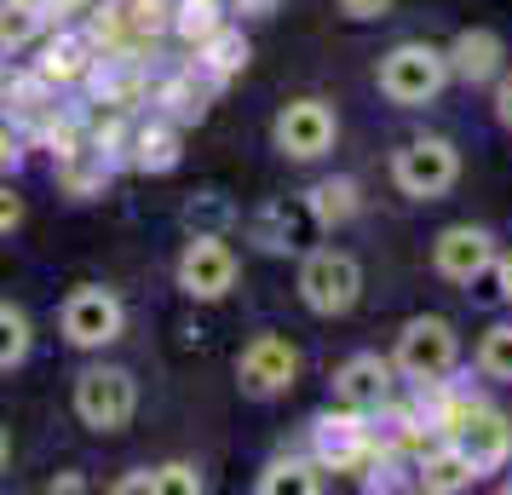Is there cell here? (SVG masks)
Segmentation results:
<instances>
[{
	"label": "cell",
	"instance_id": "ba28073f",
	"mask_svg": "<svg viewBox=\"0 0 512 495\" xmlns=\"http://www.w3.org/2000/svg\"><path fill=\"white\" fill-rule=\"evenodd\" d=\"M334 133H340V121L328 110L323 98H294V104H282L277 121H271V139L288 162H317L334 150Z\"/></svg>",
	"mask_w": 512,
	"mask_h": 495
},
{
	"label": "cell",
	"instance_id": "7c38bea8",
	"mask_svg": "<svg viewBox=\"0 0 512 495\" xmlns=\"http://www.w3.org/2000/svg\"><path fill=\"white\" fill-rule=\"evenodd\" d=\"M392 375H397L392 357H380V352L346 357V363L334 369V403H346V409H363V415H374V409H386V403H392V386H397Z\"/></svg>",
	"mask_w": 512,
	"mask_h": 495
},
{
	"label": "cell",
	"instance_id": "8fae6325",
	"mask_svg": "<svg viewBox=\"0 0 512 495\" xmlns=\"http://www.w3.org/2000/svg\"><path fill=\"white\" fill-rule=\"evenodd\" d=\"M179 288L190 300H225L236 288V248L225 236H190L179 254Z\"/></svg>",
	"mask_w": 512,
	"mask_h": 495
},
{
	"label": "cell",
	"instance_id": "30bf717a",
	"mask_svg": "<svg viewBox=\"0 0 512 495\" xmlns=\"http://www.w3.org/2000/svg\"><path fill=\"white\" fill-rule=\"evenodd\" d=\"M121 323H127V311L104 283H81L64 300V340L81 346V352H98V346L121 340Z\"/></svg>",
	"mask_w": 512,
	"mask_h": 495
},
{
	"label": "cell",
	"instance_id": "7402d4cb",
	"mask_svg": "<svg viewBox=\"0 0 512 495\" xmlns=\"http://www.w3.org/2000/svg\"><path fill=\"white\" fill-rule=\"evenodd\" d=\"M133 162L144 173H167V167L179 162V133L173 127H144L139 139H133Z\"/></svg>",
	"mask_w": 512,
	"mask_h": 495
},
{
	"label": "cell",
	"instance_id": "6da1fadb",
	"mask_svg": "<svg viewBox=\"0 0 512 495\" xmlns=\"http://www.w3.org/2000/svg\"><path fill=\"white\" fill-rule=\"evenodd\" d=\"M449 87V58L432 41H397L380 58V93L392 98L397 110H420Z\"/></svg>",
	"mask_w": 512,
	"mask_h": 495
},
{
	"label": "cell",
	"instance_id": "4fadbf2b",
	"mask_svg": "<svg viewBox=\"0 0 512 495\" xmlns=\"http://www.w3.org/2000/svg\"><path fill=\"white\" fill-rule=\"evenodd\" d=\"M484 265H495V236L484 225H449L432 242V271L443 283H472Z\"/></svg>",
	"mask_w": 512,
	"mask_h": 495
},
{
	"label": "cell",
	"instance_id": "4316f807",
	"mask_svg": "<svg viewBox=\"0 0 512 495\" xmlns=\"http://www.w3.org/2000/svg\"><path fill=\"white\" fill-rule=\"evenodd\" d=\"M466 288H472V300H478V306H507V294H501V271H495V265H484Z\"/></svg>",
	"mask_w": 512,
	"mask_h": 495
},
{
	"label": "cell",
	"instance_id": "603a6c76",
	"mask_svg": "<svg viewBox=\"0 0 512 495\" xmlns=\"http://www.w3.org/2000/svg\"><path fill=\"white\" fill-rule=\"evenodd\" d=\"M35 346V334H29V317L18 306H6L0 300V369H18Z\"/></svg>",
	"mask_w": 512,
	"mask_h": 495
},
{
	"label": "cell",
	"instance_id": "52a82bcc",
	"mask_svg": "<svg viewBox=\"0 0 512 495\" xmlns=\"http://www.w3.org/2000/svg\"><path fill=\"white\" fill-rule=\"evenodd\" d=\"M294 380H300V352L288 334H254L236 357V386L248 398H282Z\"/></svg>",
	"mask_w": 512,
	"mask_h": 495
},
{
	"label": "cell",
	"instance_id": "ac0fdd59",
	"mask_svg": "<svg viewBox=\"0 0 512 495\" xmlns=\"http://www.w3.org/2000/svg\"><path fill=\"white\" fill-rule=\"evenodd\" d=\"M305 202H311V213L328 225H346V219H357V208H363V196H357V179H323V185L305 190Z\"/></svg>",
	"mask_w": 512,
	"mask_h": 495
},
{
	"label": "cell",
	"instance_id": "5b68a950",
	"mask_svg": "<svg viewBox=\"0 0 512 495\" xmlns=\"http://www.w3.org/2000/svg\"><path fill=\"white\" fill-rule=\"evenodd\" d=\"M75 415L93 432H121L139 415V380L127 375V369H116V363L81 369V380H75Z\"/></svg>",
	"mask_w": 512,
	"mask_h": 495
},
{
	"label": "cell",
	"instance_id": "8992f818",
	"mask_svg": "<svg viewBox=\"0 0 512 495\" xmlns=\"http://www.w3.org/2000/svg\"><path fill=\"white\" fill-rule=\"evenodd\" d=\"M443 432H449V444L478 467V478H484V472H501L512 461V421L501 415V409H489V403L466 398V409L443 426Z\"/></svg>",
	"mask_w": 512,
	"mask_h": 495
},
{
	"label": "cell",
	"instance_id": "5bb4252c",
	"mask_svg": "<svg viewBox=\"0 0 512 495\" xmlns=\"http://www.w3.org/2000/svg\"><path fill=\"white\" fill-rule=\"evenodd\" d=\"M449 81H466V87H489V81H501L507 70V41L495 35V29H461L449 47Z\"/></svg>",
	"mask_w": 512,
	"mask_h": 495
},
{
	"label": "cell",
	"instance_id": "4dcf8cb0",
	"mask_svg": "<svg viewBox=\"0 0 512 495\" xmlns=\"http://www.w3.org/2000/svg\"><path fill=\"white\" fill-rule=\"evenodd\" d=\"M495 116H501V121L512 127V75L501 81V93H495Z\"/></svg>",
	"mask_w": 512,
	"mask_h": 495
},
{
	"label": "cell",
	"instance_id": "2e32d148",
	"mask_svg": "<svg viewBox=\"0 0 512 495\" xmlns=\"http://www.w3.org/2000/svg\"><path fill=\"white\" fill-rule=\"evenodd\" d=\"M415 484L432 490V495H455V490H472V484H478V467H472L455 444H438L415 461Z\"/></svg>",
	"mask_w": 512,
	"mask_h": 495
},
{
	"label": "cell",
	"instance_id": "cb8c5ba5",
	"mask_svg": "<svg viewBox=\"0 0 512 495\" xmlns=\"http://www.w3.org/2000/svg\"><path fill=\"white\" fill-rule=\"evenodd\" d=\"M478 375L512 380V323H495V329L478 340Z\"/></svg>",
	"mask_w": 512,
	"mask_h": 495
},
{
	"label": "cell",
	"instance_id": "44dd1931",
	"mask_svg": "<svg viewBox=\"0 0 512 495\" xmlns=\"http://www.w3.org/2000/svg\"><path fill=\"white\" fill-rule=\"evenodd\" d=\"M35 35H41V6H29V0H6V6H0V52L29 47Z\"/></svg>",
	"mask_w": 512,
	"mask_h": 495
},
{
	"label": "cell",
	"instance_id": "e0dca14e",
	"mask_svg": "<svg viewBox=\"0 0 512 495\" xmlns=\"http://www.w3.org/2000/svg\"><path fill=\"white\" fill-rule=\"evenodd\" d=\"M242 64H248V41H242V35H236V29H213L208 41H202V47H196V70L208 75L213 87H219V81H231L236 70H242Z\"/></svg>",
	"mask_w": 512,
	"mask_h": 495
},
{
	"label": "cell",
	"instance_id": "9a60e30c",
	"mask_svg": "<svg viewBox=\"0 0 512 495\" xmlns=\"http://www.w3.org/2000/svg\"><path fill=\"white\" fill-rule=\"evenodd\" d=\"M311 444H317V461L323 467H351L369 455V426H363V409H328L323 421L311 426Z\"/></svg>",
	"mask_w": 512,
	"mask_h": 495
},
{
	"label": "cell",
	"instance_id": "ffe728a7",
	"mask_svg": "<svg viewBox=\"0 0 512 495\" xmlns=\"http://www.w3.org/2000/svg\"><path fill=\"white\" fill-rule=\"evenodd\" d=\"M185 225H190V236H225L236 225V208L219 190H202V196L185 202Z\"/></svg>",
	"mask_w": 512,
	"mask_h": 495
},
{
	"label": "cell",
	"instance_id": "836d02e7",
	"mask_svg": "<svg viewBox=\"0 0 512 495\" xmlns=\"http://www.w3.org/2000/svg\"><path fill=\"white\" fill-rule=\"evenodd\" d=\"M6 461H12V438H6V426H0V472H6Z\"/></svg>",
	"mask_w": 512,
	"mask_h": 495
},
{
	"label": "cell",
	"instance_id": "277c9868",
	"mask_svg": "<svg viewBox=\"0 0 512 495\" xmlns=\"http://www.w3.org/2000/svg\"><path fill=\"white\" fill-rule=\"evenodd\" d=\"M455 179H461V150L449 139H409L392 156V185L409 202H438L455 190Z\"/></svg>",
	"mask_w": 512,
	"mask_h": 495
},
{
	"label": "cell",
	"instance_id": "83f0119b",
	"mask_svg": "<svg viewBox=\"0 0 512 495\" xmlns=\"http://www.w3.org/2000/svg\"><path fill=\"white\" fill-rule=\"evenodd\" d=\"M340 12L357 18V24H369V18H386L392 12V0H340Z\"/></svg>",
	"mask_w": 512,
	"mask_h": 495
},
{
	"label": "cell",
	"instance_id": "7a4b0ae2",
	"mask_svg": "<svg viewBox=\"0 0 512 495\" xmlns=\"http://www.w3.org/2000/svg\"><path fill=\"white\" fill-rule=\"evenodd\" d=\"M300 300L311 317H346L363 300V265L351 260L346 248H305Z\"/></svg>",
	"mask_w": 512,
	"mask_h": 495
},
{
	"label": "cell",
	"instance_id": "3957f363",
	"mask_svg": "<svg viewBox=\"0 0 512 495\" xmlns=\"http://www.w3.org/2000/svg\"><path fill=\"white\" fill-rule=\"evenodd\" d=\"M461 363V340L443 317H409L403 334H397V352H392V369L415 386H438L443 375H455Z\"/></svg>",
	"mask_w": 512,
	"mask_h": 495
},
{
	"label": "cell",
	"instance_id": "e575fe53",
	"mask_svg": "<svg viewBox=\"0 0 512 495\" xmlns=\"http://www.w3.org/2000/svg\"><path fill=\"white\" fill-rule=\"evenodd\" d=\"M29 6H47V0H29Z\"/></svg>",
	"mask_w": 512,
	"mask_h": 495
},
{
	"label": "cell",
	"instance_id": "484cf974",
	"mask_svg": "<svg viewBox=\"0 0 512 495\" xmlns=\"http://www.w3.org/2000/svg\"><path fill=\"white\" fill-rule=\"evenodd\" d=\"M150 490H179V495H196V490H202V472L185 467V461H167V467H150Z\"/></svg>",
	"mask_w": 512,
	"mask_h": 495
},
{
	"label": "cell",
	"instance_id": "9c48e42d",
	"mask_svg": "<svg viewBox=\"0 0 512 495\" xmlns=\"http://www.w3.org/2000/svg\"><path fill=\"white\" fill-rule=\"evenodd\" d=\"M248 236H254L259 254H305L317 236H323V219L311 213L305 196H277L248 219Z\"/></svg>",
	"mask_w": 512,
	"mask_h": 495
},
{
	"label": "cell",
	"instance_id": "d6a6232c",
	"mask_svg": "<svg viewBox=\"0 0 512 495\" xmlns=\"http://www.w3.org/2000/svg\"><path fill=\"white\" fill-rule=\"evenodd\" d=\"M236 12H271V6H277V0H231Z\"/></svg>",
	"mask_w": 512,
	"mask_h": 495
},
{
	"label": "cell",
	"instance_id": "d4e9b609",
	"mask_svg": "<svg viewBox=\"0 0 512 495\" xmlns=\"http://www.w3.org/2000/svg\"><path fill=\"white\" fill-rule=\"evenodd\" d=\"M213 29H219V6H213V0H185V6H179V35H185V41L202 47Z\"/></svg>",
	"mask_w": 512,
	"mask_h": 495
},
{
	"label": "cell",
	"instance_id": "1f68e13d",
	"mask_svg": "<svg viewBox=\"0 0 512 495\" xmlns=\"http://www.w3.org/2000/svg\"><path fill=\"white\" fill-rule=\"evenodd\" d=\"M495 271H501V294H507V306H512V254H501V260H495Z\"/></svg>",
	"mask_w": 512,
	"mask_h": 495
},
{
	"label": "cell",
	"instance_id": "f546056e",
	"mask_svg": "<svg viewBox=\"0 0 512 495\" xmlns=\"http://www.w3.org/2000/svg\"><path fill=\"white\" fill-rule=\"evenodd\" d=\"M18 219H24V202H18L12 190H0V231H12Z\"/></svg>",
	"mask_w": 512,
	"mask_h": 495
},
{
	"label": "cell",
	"instance_id": "f1b7e54d",
	"mask_svg": "<svg viewBox=\"0 0 512 495\" xmlns=\"http://www.w3.org/2000/svg\"><path fill=\"white\" fill-rule=\"evenodd\" d=\"M18 162H24V139L0 121V167H18Z\"/></svg>",
	"mask_w": 512,
	"mask_h": 495
},
{
	"label": "cell",
	"instance_id": "d6986e66",
	"mask_svg": "<svg viewBox=\"0 0 512 495\" xmlns=\"http://www.w3.org/2000/svg\"><path fill=\"white\" fill-rule=\"evenodd\" d=\"M323 461H271V467L259 472V495H282V490H294V495H311V490H323Z\"/></svg>",
	"mask_w": 512,
	"mask_h": 495
}]
</instances>
